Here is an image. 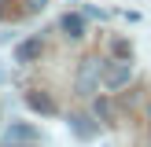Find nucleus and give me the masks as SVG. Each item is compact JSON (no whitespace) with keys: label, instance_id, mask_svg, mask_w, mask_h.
Instances as JSON below:
<instances>
[{"label":"nucleus","instance_id":"1","mask_svg":"<svg viewBox=\"0 0 151 147\" xmlns=\"http://www.w3.org/2000/svg\"><path fill=\"white\" fill-rule=\"evenodd\" d=\"M129 77H133V66H129V59H114L111 66H103V85H107L111 92L125 88V85H129Z\"/></svg>","mask_w":151,"mask_h":147},{"label":"nucleus","instance_id":"2","mask_svg":"<svg viewBox=\"0 0 151 147\" xmlns=\"http://www.w3.org/2000/svg\"><path fill=\"white\" fill-rule=\"evenodd\" d=\"M103 77V70H100V59H85L81 63V70H78V81H74V88H78L81 96H92L96 92V81Z\"/></svg>","mask_w":151,"mask_h":147},{"label":"nucleus","instance_id":"3","mask_svg":"<svg viewBox=\"0 0 151 147\" xmlns=\"http://www.w3.org/2000/svg\"><path fill=\"white\" fill-rule=\"evenodd\" d=\"M26 107L33 110V114H44V118L59 114V103L52 99L48 92H41V88H29V92H26Z\"/></svg>","mask_w":151,"mask_h":147},{"label":"nucleus","instance_id":"4","mask_svg":"<svg viewBox=\"0 0 151 147\" xmlns=\"http://www.w3.org/2000/svg\"><path fill=\"white\" fill-rule=\"evenodd\" d=\"M44 55V41L41 37H26V41L15 48V63H37Z\"/></svg>","mask_w":151,"mask_h":147},{"label":"nucleus","instance_id":"5","mask_svg":"<svg viewBox=\"0 0 151 147\" xmlns=\"http://www.w3.org/2000/svg\"><path fill=\"white\" fill-rule=\"evenodd\" d=\"M59 29H63V37H70V41H81V37H85V15L66 11L63 19H59Z\"/></svg>","mask_w":151,"mask_h":147},{"label":"nucleus","instance_id":"6","mask_svg":"<svg viewBox=\"0 0 151 147\" xmlns=\"http://www.w3.org/2000/svg\"><path fill=\"white\" fill-rule=\"evenodd\" d=\"M70 125H74V132H78V136H85V140H92L96 132H100V129L92 125V118H88V114H70Z\"/></svg>","mask_w":151,"mask_h":147},{"label":"nucleus","instance_id":"7","mask_svg":"<svg viewBox=\"0 0 151 147\" xmlns=\"http://www.w3.org/2000/svg\"><path fill=\"white\" fill-rule=\"evenodd\" d=\"M111 55H118V59H133V48H129V41L114 37V41H111Z\"/></svg>","mask_w":151,"mask_h":147},{"label":"nucleus","instance_id":"8","mask_svg":"<svg viewBox=\"0 0 151 147\" xmlns=\"http://www.w3.org/2000/svg\"><path fill=\"white\" fill-rule=\"evenodd\" d=\"M96 118L100 121H111V99H96Z\"/></svg>","mask_w":151,"mask_h":147},{"label":"nucleus","instance_id":"9","mask_svg":"<svg viewBox=\"0 0 151 147\" xmlns=\"http://www.w3.org/2000/svg\"><path fill=\"white\" fill-rule=\"evenodd\" d=\"M7 136H19V140H33L37 132H33V129H26V125H15V129L7 132Z\"/></svg>","mask_w":151,"mask_h":147},{"label":"nucleus","instance_id":"10","mask_svg":"<svg viewBox=\"0 0 151 147\" xmlns=\"http://www.w3.org/2000/svg\"><path fill=\"white\" fill-rule=\"evenodd\" d=\"M22 4H26L29 15H37V11H44V4H48V0H22Z\"/></svg>","mask_w":151,"mask_h":147},{"label":"nucleus","instance_id":"11","mask_svg":"<svg viewBox=\"0 0 151 147\" xmlns=\"http://www.w3.org/2000/svg\"><path fill=\"white\" fill-rule=\"evenodd\" d=\"M7 147H15V143H7Z\"/></svg>","mask_w":151,"mask_h":147},{"label":"nucleus","instance_id":"12","mask_svg":"<svg viewBox=\"0 0 151 147\" xmlns=\"http://www.w3.org/2000/svg\"><path fill=\"white\" fill-rule=\"evenodd\" d=\"M147 114H151V107H147Z\"/></svg>","mask_w":151,"mask_h":147}]
</instances>
